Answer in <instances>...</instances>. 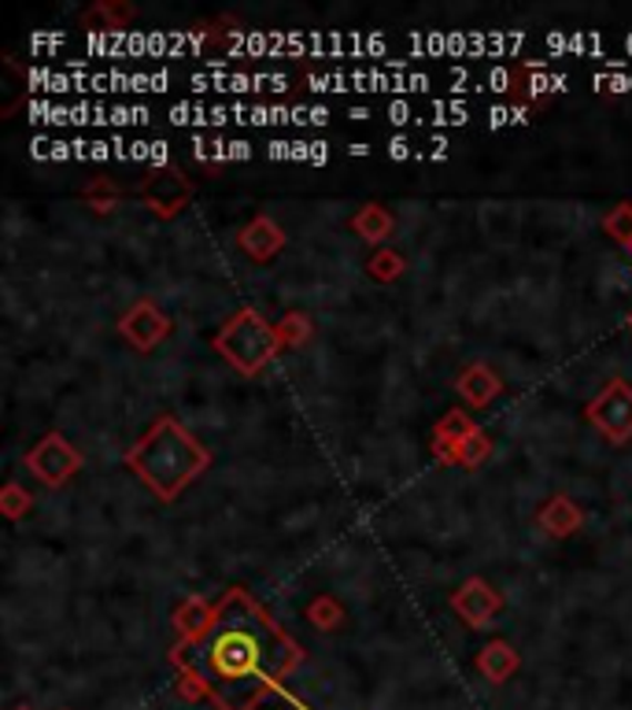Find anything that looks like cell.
Returning <instances> with one entry per match:
<instances>
[{
  "mask_svg": "<svg viewBox=\"0 0 632 710\" xmlns=\"http://www.w3.org/2000/svg\"><path fill=\"white\" fill-rule=\"evenodd\" d=\"M144 470V481H152L163 496H171L188 474L204 463V455L193 448V440L182 429H174L171 422L152 433V440H144V448L133 455Z\"/></svg>",
  "mask_w": 632,
  "mask_h": 710,
  "instance_id": "cell-1",
  "label": "cell"
},
{
  "mask_svg": "<svg viewBox=\"0 0 632 710\" xmlns=\"http://www.w3.org/2000/svg\"><path fill=\"white\" fill-rule=\"evenodd\" d=\"M222 348L230 352L233 363H241L244 371H252L263 355H271V337L263 333V326L255 322V315H241L230 326L226 337H222Z\"/></svg>",
  "mask_w": 632,
  "mask_h": 710,
  "instance_id": "cell-2",
  "label": "cell"
},
{
  "mask_svg": "<svg viewBox=\"0 0 632 710\" xmlns=\"http://www.w3.org/2000/svg\"><path fill=\"white\" fill-rule=\"evenodd\" d=\"M215 662H218L226 673H241V670H248V666L255 662V643H252V640H244V637H226V640L218 643Z\"/></svg>",
  "mask_w": 632,
  "mask_h": 710,
  "instance_id": "cell-3",
  "label": "cell"
},
{
  "mask_svg": "<svg viewBox=\"0 0 632 710\" xmlns=\"http://www.w3.org/2000/svg\"><path fill=\"white\" fill-rule=\"evenodd\" d=\"M543 44L554 52H592L595 60H603V38L599 33H543Z\"/></svg>",
  "mask_w": 632,
  "mask_h": 710,
  "instance_id": "cell-4",
  "label": "cell"
},
{
  "mask_svg": "<svg viewBox=\"0 0 632 710\" xmlns=\"http://www.w3.org/2000/svg\"><path fill=\"white\" fill-rule=\"evenodd\" d=\"M126 44H130V30H89L85 33L89 55H119V60H130Z\"/></svg>",
  "mask_w": 632,
  "mask_h": 710,
  "instance_id": "cell-5",
  "label": "cell"
},
{
  "mask_svg": "<svg viewBox=\"0 0 632 710\" xmlns=\"http://www.w3.org/2000/svg\"><path fill=\"white\" fill-rule=\"evenodd\" d=\"M171 122L174 126H211V108L182 100V104L171 108Z\"/></svg>",
  "mask_w": 632,
  "mask_h": 710,
  "instance_id": "cell-6",
  "label": "cell"
},
{
  "mask_svg": "<svg viewBox=\"0 0 632 710\" xmlns=\"http://www.w3.org/2000/svg\"><path fill=\"white\" fill-rule=\"evenodd\" d=\"M149 108H133V104H115L111 108V126H137V122H149Z\"/></svg>",
  "mask_w": 632,
  "mask_h": 710,
  "instance_id": "cell-7",
  "label": "cell"
},
{
  "mask_svg": "<svg viewBox=\"0 0 632 710\" xmlns=\"http://www.w3.org/2000/svg\"><path fill=\"white\" fill-rule=\"evenodd\" d=\"M565 74H548V71H532L529 78V89L532 93H548V89H565Z\"/></svg>",
  "mask_w": 632,
  "mask_h": 710,
  "instance_id": "cell-8",
  "label": "cell"
},
{
  "mask_svg": "<svg viewBox=\"0 0 632 710\" xmlns=\"http://www.w3.org/2000/svg\"><path fill=\"white\" fill-rule=\"evenodd\" d=\"M385 119H388V122H396V126H404V122H410V119L418 122L415 108H410L407 100H393V104L385 108Z\"/></svg>",
  "mask_w": 632,
  "mask_h": 710,
  "instance_id": "cell-9",
  "label": "cell"
},
{
  "mask_svg": "<svg viewBox=\"0 0 632 710\" xmlns=\"http://www.w3.org/2000/svg\"><path fill=\"white\" fill-rule=\"evenodd\" d=\"M507 85H510V74L503 71V67H492V71L485 74V82H481V93H485V89H492V93H503Z\"/></svg>",
  "mask_w": 632,
  "mask_h": 710,
  "instance_id": "cell-10",
  "label": "cell"
},
{
  "mask_svg": "<svg viewBox=\"0 0 632 710\" xmlns=\"http://www.w3.org/2000/svg\"><path fill=\"white\" fill-rule=\"evenodd\" d=\"M67 38L63 33H30V49L41 52V49H60Z\"/></svg>",
  "mask_w": 632,
  "mask_h": 710,
  "instance_id": "cell-11",
  "label": "cell"
},
{
  "mask_svg": "<svg viewBox=\"0 0 632 710\" xmlns=\"http://www.w3.org/2000/svg\"><path fill=\"white\" fill-rule=\"evenodd\" d=\"M266 155H271V160H293V141H271L266 144Z\"/></svg>",
  "mask_w": 632,
  "mask_h": 710,
  "instance_id": "cell-12",
  "label": "cell"
},
{
  "mask_svg": "<svg viewBox=\"0 0 632 710\" xmlns=\"http://www.w3.org/2000/svg\"><path fill=\"white\" fill-rule=\"evenodd\" d=\"M252 155V144L248 141H230L226 144V160H248Z\"/></svg>",
  "mask_w": 632,
  "mask_h": 710,
  "instance_id": "cell-13",
  "label": "cell"
},
{
  "mask_svg": "<svg viewBox=\"0 0 632 710\" xmlns=\"http://www.w3.org/2000/svg\"><path fill=\"white\" fill-rule=\"evenodd\" d=\"M503 122H514V108H492V111H488V126H503Z\"/></svg>",
  "mask_w": 632,
  "mask_h": 710,
  "instance_id": "cell-14",
  "label": "cell"
},
{
  "mask_svg": "<svg viewBox=\"0 0 632 710\" xmlns=\"http://www.w3.org/2000/svg\"><path fill=\"white\" fill-rule=\"evenodd\" d=\"M166 149H171L166 141H152V144H149V163L163 166V163H166Z\"/></svg>",
  "mask_w": 632,
  "mask_h": 710,
  "instance_id": "cell-15",
  "label": "cell"
},
{
  "mask_svg": "<svg viewBox=\"0 0 632 710\" xmlns=\"http://www.w3.org/2000/svg\"><path fill=\"white\" fill-rule=\"evenodd\" d=\"M52 144L55 141H49V138H38V141H33V155H38V160H52Z\"/></svg>",
  "mask_w": 632,
  "mask_h": 710,
  "instance_id": "cell-16",
  "label": "cell"
},
{
  "mask_svg": "<svg viewBox=\"0 0 632 710\" xmlns=\"http://www.w3.org/2000/svg\"><path fill=\"white\" fill-rule=\"evenodd\" d=\"M407 152H410L407 138H396L393 144H388V155H393V160H407Z\"/></svg>",
  "mask_w": 632,
  "mask_h": 710,
  "instance_id": "cell-17",
  "label": "cell"
},
{
  "mask_svg": "<svg viewBox=\"0 0 632 710\" xmlns=\"http://www.w3.org/2000/svg\"><path fill=\"white\" fill-rule=\"evenodd\" d=\"M307 122H310V126H326V122H329V111H326V108H307Z\"/></svg>",
  "mask_w": 632,
  "mask_h": 710,
  "instance_id": "cell-18",
  "label": "cell"
},
{
  "mask_svg": "<svg viewBox=\"0 0 632 710\" xmlns=\"http://www.w3.org/2000/svg\"><path fill=\"white\" fill-rule=\"evenodd\" d=\"M108 155H115L108 141H93V152H89V160H108Z\"/></svg>",
  "mask_w": 632,
  "mask_h": 710,
  "instance_id": "cell-19",
  "label": "cell"
},
{
  "mask_svg": "<svg viewBox=\"0 0 632 710\" xmlns=\"http://www.w3.org/2000/svg\"><path fill=\"white\" fill-rule=\"evenodd\" d=\"M149 144L152 141H133L130 144V160H149Z\"/></svg>",
  "mask_w": 632,
  "mask_h": 710,
  "instance_id": "cell-20",
  "label": "cell"
},
{
  "mask_svg": "<svg viewBox=\"0 0 632 710\" xmlns=\"http://www.w3.org/2000/svg\"><path fill=\"white\" fill-rule=\"evenodd\" d=\"M326 160H329V149H326V144H322V141L310 144V163H326Z\"/></svg>",
  "mask_w": 632,
  "mask_h": 710,
  "instance_id": "cell-21",
  "label": "cell"
},
{
  "mask_svg": "<svg viewBox=\"0 0 632 710\" xmlns=\"http://www.w3.org/2000/svg\"><path fill=\"white\" fill-rule=\"evenodd\" d=\"M348 152H351V155H366V152H370V144H351Z\"/></svg>",
  "mask_w": 632,
  "mask_h": 710,
  "instance_id": "cell-22",
  "label": "cell"
},
{
  "mask_svg": "<svg viewBox=\"0 0 632 710\" xmlns=\"http://www.w3.org/2000/svg\"><path fill=\"white\" fill-rule=\"evenodd\" d=\"M625 52L632 55V33H629V38H625Z\"/></svg>",
  "mask_w": 632,
  "mask_h": 710,
  "instance_id": "cell-23",
  "label": "cell"
}]
</instances>
